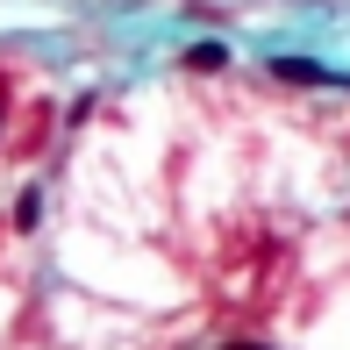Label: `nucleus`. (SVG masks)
<instances>
[{
  "mask_svg": "<svg viewBox=\"0 0 350 350\" xmlns=\"http://www.w3.org/2000/svg\"><path fill=\"white\" fill-rule=\"evenodd\" d=\"M186 65H193V72H221V65H229V43H193Z\"/></svg>",
  "mask_w": 350,
  "mask_h": 350,
  "instance_id": "2",
  "label": "nucleus"
},
{
  "mask_svg": "<svg viewBox=\"0 0 350 350\" xmlns=\"http://www.w3.org/2000/svg\"><path fill=\"white\" fill-rule=\"evenodd\" d=\"M272 79H286V86H329V72L314 57H272Z\"/></svg>",
  "mask_w": 350,
  "mask_h": 350,
  "instance_id": "1",
  "label": "nucleus"
},
{
  "mask_svg": "<svg viewBox=\"0 0 350 350\" xmlns=\"http://www.w3.org/2000/svg\"><path fill=\"white\" fill-rule=\"evenodd\" d=\"M221 350H265V343H221Z\"/></svg>",
  "mask_w": 350,
  "mask_h": 350,
  "instance_id": "4",
  "label": "nucleus"
},
{
  "mask_svg": "<svg viewBox=\"0 0 350 350\" xmlns=\"http://www.w3.org/2000/svg\"><path fill=\"white\" fill-rule=\"evenodd\" d=\"M36 221H43V193H36V186H29V193L14 200V229H36Z\"/></svg>",
  "mask_w": 350,
  "mask_h": 350,
  "instance_id": "3",
  "label": "nucleus"
}]
</instances>
